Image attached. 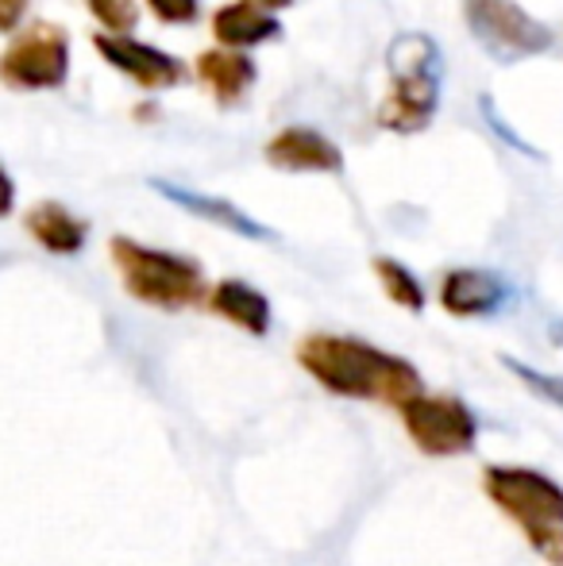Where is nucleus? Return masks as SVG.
Wrapping results in <instances>:
<instances>
[{
  "label": "nucleus",
  "mask_w": 563,
  "mask_h": 566,
  "mask_svg": "<svg viewBox=\"0 0 563 566\" xmlns=\"http://www.w3.org/2000/svg\"><path fill=\"white\" fill-rule=\"evenodd\" d=\"M23 231L51 254H82L90 243V224L59 201H39L23 217Z\"/></svg>",
  "instance_id": "2eb2a0df"
},
{
  "label": "nucleus",
  "mask_w": 563,
  "mask_h": 566,
  "mask_svg": "<svg viewBox=\"0 0 563 566\" xmlns=\"http://www.w3.org/2000/svg\"><path fill=\"white\" fill-rule=\"evenodd\" d=\"M371 266H375L378 285H383V293L394 301V305L406 308V313H425V305H428L425 285H421V277L406 266V262L386 259V254H383V259H375Z\"/></svg>",
  "instance_id": "dca6fc26"
},
{
  "label": "nucleus",
  "mask_w": 563,
  "mask_h": 566,
  "mask_svg": "<svg viewBox=\"0 0 563 566\" xmlns=\"http://www.w3.org/2000/svg\"><path fill=\"white\" fill-rule=\"evenodd\" d=\"M150 189H155L158 197H166L174 209L189 212V217L205 220V224H217V228L232 231V235H240V239H259V243H271V239H279V235H274V228L259 224L251 212H243L240 205L225 201V197H209V193H201V189L174 186V181H166V178H150Z\"/></svg>",
  "instance_id": "9b49d317"
},
{
  "label": "nucleus",
  "mask_w": 563,
  "mask_h": 566,
  "mask_svg": "<svg viewBox=\"0 0 563 566\" xmlns=\"http://www.w3.org/2000/svg\"><path fill=\"white\" fill-rule=\"evenodd\" d=\"M267 166L290 174H340L344 170V150L329 139L324 132L305 124H290L274 132L263 147Z\"/></svg>",
  "instance_id": "9d476101"
},
{
  "label": "nucleus",
  "mask_w": 563,
  "mask_h": 566,
  "mask_svg": "<svg viewBox=\"0 0 563 566\" xmlns=\"http://www.w3.org/2000/svg\"><path fill=\"white\" fill-rule=\"evenodd\" d=\"M93 46H97V54L116 74H124L128 82H136L139 90H147V93H166L189 77V66L178 54L163 51V46H155V43H143L136 35L101 31V35H93Z\"/></svg>",
  "instance_id": "6e6552de"
},
{
  "label": "nucleus",
  "mask_w": 563,
  "mask_h": 566,
  "mask_svg": "<svg viewBox=\"0 0 563 566\" xmlns=\"http://www.w3.org/2000/svg\"><path fill=\"white\" fill-rule=\"evenodd\" d=\"M209 308L220 316V321L236 324L240 332H248V336H267L271 332V301H267V293H259L256 285L240 282V277H225V282H217L209 290Z\"/></svg>",
  "instance_id": "4468645a"
},
{
  "label": "nucleus",
  "mask_w": 563,
  "mask_h": 566,
  "mask_svg": "<svg viewBox=\"0 0 563 566\" xmlns=\"http://www.w3.org/2000/svg\"><path fill=\"white\" fill-rule=\"evenodd\" d=\"M459 8H463V23L475 35V43L498 66L536 59V54L552 51V43H556L549 23L525 12L518 0H459Z\"/></svg>",
  "instance_id": "39448f33"
},
{
  "label": "nucleus",
  "mask_w": 563,
  "mask_h": 566,
  "mask_svg": "<svg viewBox=\"0 0 563 566\" xmlns=\"http://www.w3.org/2000/svg\"><path fill=\"white\" fill-rule=\"evenodd\" d=\"M12 209H15V181H12V174L0 166V220H4Z\"/></svg>",
  "instance_id": "412c9836"
},
{
  "label": "nucleus",
  "mask_w": 563,
  "mask_h": 566,
  "mask_svg": "<svg viewBox=\"0 0 563 566\" xmlns=\"http://www.w3.org/2000/svg\"><path fill=\"white\" fill-rule=\"evenodd\" d=\"M398 409L409 440L425 454H436V459L467 454L479 440V420L459 397H432L421 389V394L406 397Z\"/></svg>",
  "instance_id": "0eeeda50"
},
{
  "label": "nucleus",
  "mask_w": 563,
  "mask_h": 566,
  "mask_svg": "<svg viewBox=\"0 0 563 566\" xmlns=\"http://www.w3.org/2000/svg\"><path fill=\"white\" fill-rule=\"evenodd\" d=\"M85 8L101 23V31H113V35H132L139 23L136 0H85Z\"/></svg>",
  "instance_id": "f3484780"
},
{
  "label": "nucleus",
  "mask_w": 563,
  "mask_h": 566,
  "mask_svg": "<svg viewBox=\"0 0 563 566\" xmlns=\"http://www.w3.org/2000/svg\"><path fill=\"white\" fill-rule=\"evenodd\" d=\"M194 74L205 90L212 93L220 108H236L259 82V70L251 62L248 51H232V46H209V51L197 54Z\"/></svg>",
  "instance_id": "f8f14e48"
},
{
  "label": "nucleus",
  "mask_w": 563,
  "mask_h": 566,
  "mask_svg": "<svg viewBox=\"0 0 563 566\" xmlns=\"http://www.w3.org/2000/svg\"><path fill=\"white\" fill-rule=\"evenodd\" d=\"M70 77V35L59 23L35 20L0 51V85L15 93H54Z\"/></svg>",
  "instance_id": "423d86ee"
},
{
  "label": "nucleus",
  "mask_w": 563,
  "mask_h": 566,
  "mask_svg": "<svg viewBox=\"0 0 563 566\" xmlns=\"http://www.w3.org/2000/svg\"><path fill=\"white\" fill-rule=\"evenodd\" d=\"M256 4L271 8V12H279V8H290V4H293V0H256Z\"/></svg>",
  "instance_id": "4be33fe9"
},
{
  "label": "nucleus",
  "mask_w": 563,
  "mask_h": 566,
  "mask_svg": "<svg viewBox=\"0 0 563 566\" xmlns=\"http://www.w3.org/2000/svg\"><path fill=\"white\" fill-rule=\"evenodd\" d=\"M298 363L329 394L355 397V401L402 405L406 397L425 389L414 363H406L402 355H390V350L355 336L313 332V336L298 343Z\"/></svg>",
  "instance_id": "f257e3e1"
},
{
  "label": "nucleus",
  "mask_w": 563,
  "mask_h": 566,
  "mask_svg": "<svg viewBox=\"0 0 563 566\" xmlns=\"http://www.w3.org/2000/svg\"><path fill=\"white\" fill-rule=\"evenodd\" d=\"M502 366L518 381H525V386L533 389L536 397H544L549 405L563 409V378H560V374H544V370H536V366L521 363V358H513V355H502Z\"/></svg>",
  "instance_id": "a211bd4d"
},
{
  "label": "nucleus",
  "mask_w": 563,
  "mask_h": 566,
  "mask_svg": "<svg viewBox=\"0 0 563 566\" xmlns=\"http://www.w3.org/2000/svg\"><path fill=\"white\" fill-rule=\"evenodd\" d=\"M31 0H0V35H15L23 28Z\"/></svg>",
  "instance_id": "aec40b11"
},
{
  "label": "nucleus",
  "mask_w": 563,
  "mask_h": 566,
  "mask_svg": "<svg viewBox=\"0 0 563 566\" xmlns=\"http://www.w3.org/2000/svg\"><path fill=\"white\" fill-rule=\"evenodd\" d=\"M147 8L166 28H189L201 15V0H147Z\"/></svg>",
  "instance_id": "6ab92c4d"
},
{
  "label": "nucleus",
  "mask_w": 563,
  "mask_h": 566,
  "mask_svg": "<svg viewBox=\"0 0 563 566\" xmlns=\"http://www.w3.org/2000/svg\"><path fill=\"white\" fill-rule=\"evenodd\" d=\"M487 497L525 532L529 547L549 566H563V485L529 467H487Z\"/></svg>",
  "instance_id": "7ed1b4c3"
},
{
  "label": "nucleus",
  "mask_w": 563,
  "mask_h": 566,
  "mask_svg": "<svg viewBox=\"0 0 563 566\" xmlns=\"http://www.w3.org/2000/svg\"><path fill=\"white\" fill-rule=\"evenodd\" d=\"M282 35V20L256 0H228L212 12V39L232 51H256Z\"/></svg>",
  "instance_id": "ddd939ff"
},
{
  "label": "nucleus",
  "mask_w": 563,
  "mask_h": 566,
  "mask_svg": "<svg viewBox=\"0 0 563 566\" xmlns=\"http://www.w3.org/2000/svg\"><path fill=\"white\" fill-rule=\"evenodd\" d=\"M108 254H113L116 270H121L124 290L139 305L178 313V308L201 305L209 297V282H205V270L197 259L163 251V247H147L128 235H113Z\"/></svg>",
  "instance_id": "20e7f679"
},
{
  "label": "nucleus",
  "mask_w": 563,
  "mask_h": 566,
  "mask_svg": "<svg viewBox=\"0 0 563 566\" xmlns=\"http://www.w3.org/2000/svg\"><path fill=\"white\" fill-rule=\"evenodd\" d=\"M513 301V290L498 270L482 266H459L448 270L440 282V305L448 316L459 321H482V316H498Z\"/></svg>",
  "instance_id": "1a4fd4ad"
},
{
  "label": "nucleus",
  "mask_w": 563,
  "mask_h": 566,
  "mask_svg": "<svg viewBox=\"0 0 563 566\" xmlns=\"http://www.w3.org/2000/svg\"><path fill=\"white\" fill-rule=\"evenodd\" d=\"M440 46L425 31H402L386 46V97L375 119L394 135H417L440 113Z\"/></svg>",
  "instance_id": "f03ea898"
}]
</instances>
